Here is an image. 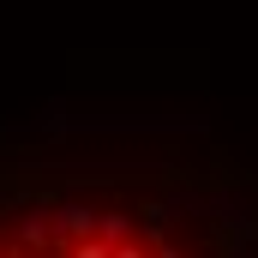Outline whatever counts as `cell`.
Wrapping results in <instances>:
<instances>
[{
	"instance_id": "6da1fadb",
	"label": "cell",
	"mask_w": 258,
	"mask_h": 258,
	"mask_svg": "<svg viewBox=\"0 0 258 258\" xmlns=\"http://www.w3.org/2000/svg\"><path fill=\"white\" fill-rule=\"evenodd\" d=\"M60 222H66V228H72V234H90V228H96L102 216H96L90 204H60Z\"/></svg>"
},
{
	"instance_id": "7a4b0ae2",
	"label": "cell",
	"mask_w": 258,
	"mask_h": 258,
	"mask_svg": "<svg viewBox=\"0 0 258 258\" xmlns=\"http://www.w3.org/2000/svg\"><path fill=\"white\" fill-rule=\"evenodd\" d=\"M72 258H114V252H108V240H84V246H72Z\"/></svg>"
}]
</instances>
